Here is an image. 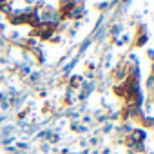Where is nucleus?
<instances>
[{"label":"nucleus","mask_w":154,"mask_h":154,"mask_svg":"<svg viewBox=\"0 0 154 154\" xmlns=\"http://www.w3.org/2000/svg\"><path fill=\"white\" fill-rule=\"evenodd\" d=\"M26 2H27V4H33V2H35V0H26Z\"/></svg>","instance_id":"20e7f679"},{"label":"nucleus","mask_w":154,"mask_h":154,"mask_svg":"<svg viewBox=\"0 0 154 154\" xmlns=\"http://www.w3.org/2000/svg\"><path fill=\"white\" fill-rule=\"evenodd\" d=\"M0 11H4V13H11V6H9V4H0Z\"/></svg>","instance_id":"f03ea898"},{"label":"nucleus","mask_w":154,"mask_h":154,"mask_svg":"<svg viewBox=\"0 0 154 154\" xmlns=\"http://www.w3.org/2000/svg\"><path fill=\"white\" fill-rule=\"evenodd\" d=\"M131 140H132V141H143V140H145V132L140 131V129H136V131H132Z\"/></svg>","instance_id":"f257e3e1"},{"label":"nucleus","mask_w":154,"mask_h":154,"mask_svg":"<svg viewBox=\"0 0 154 154\" xmlns=\"http://www.w3.org/2000/svg\"><path fill=\"white\" fill-rule=\"evenodd\" d=\"M20 72H22L24 76H26V74H29V67H27V65H24V67H20Z\"/></svg>","instance_id":"7ed1b4c3"},{"label":"nucleus","mask_w":154,"mask_h":154,"mask_svg":"<svg viewBox=\"0 0 154 154\" xmlns=\"http://www.w3.org/2000/svg\"><path fill=\"white\" fill-rule=\"evenodd\" d=\"M0 31H2V26H0Z\"/></svg>","instance_id":"423d86ee"},{"label":"nucleus","mask_w":154,"mask_h":154,"mask_svg":"<svg viewBox=\"0 0 154 154\" xmlns=\"http://www.w3.org/2000/svg\"><path fill=\"white\" fill-rule=\"evenodd\" d=\"M0 45H4V40H2V38H0Z\"/></svg>","instance_id":"39448f33"}]
</instances>
